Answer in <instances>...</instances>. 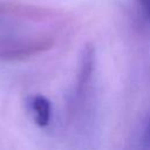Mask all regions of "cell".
<instances>
[{
    "label": "cell",
    "instance_id": "1",
    "mask_svg": "<svg viewBox=\"0 0 150 150\" xmlns=\"http://www.w3.org/2000/svg\"><path fill=\"white\" fill-rule=\"evenodd\" d=\"M28 110L30 111L34 122L39 127L48 125L52 116V105L50 102L41 95H35L28 100Z\"/></svg>",
    "mask_w": 150,
    "mask_h": 150
},
{
    "label": "cell",
    "instance_id": "2",
    "mask_svg": "<svg viewBox=\"0 0 150 150\" xmlns=\"http://www.w3.org/2000/svg\"><path fill=\"white\" fill-rule=\"evenodd\" d=\"M94 66V49L91 47H84L83 54L81 56V66H80V83L83 84L90 77Z\"/></svg>",
    "mask_w": 150,
    "mask_h": 150
},
{
    "label": "cell",
    "instance_id": "3",
    "mask_svg": "<svg viewBox=\"0 0 150 150\" xmlns=\"http://www.w3.org/2000/svg\"><path fill=\"white\" fill-rule=\"evenodd\" d=\"M139 6L142 7L144 14L146 15V18L150 20V0H136Z\"/></svg>",
    "mask_w": 150,
    "mask_h": 150
},
{
    "label": "cell",
    "instance_id": "4",
    "mask_svg": "<svg viewBox=\"0 0 150 150\" xmlns=\"http://www.w3.org/2000/svg\"><path fill=\"white\" fill-rule=\"evenodd\" d=\"M143 142L146 144H150V115L148 117L145 129H144V135H143Z\"/></svg>",
    "mask_w": 150,
    "mask_h": 150
}]
</instances>
